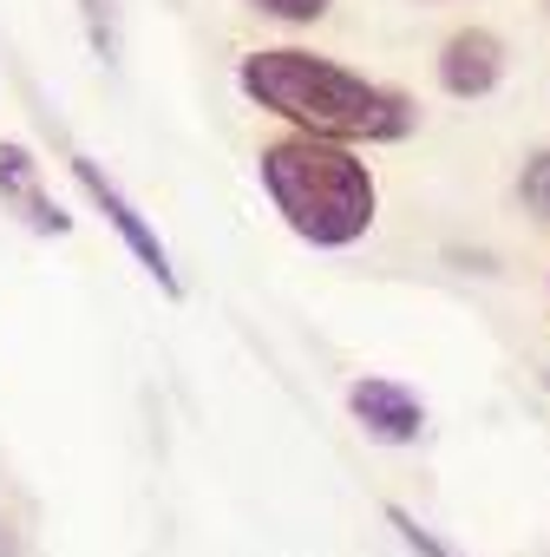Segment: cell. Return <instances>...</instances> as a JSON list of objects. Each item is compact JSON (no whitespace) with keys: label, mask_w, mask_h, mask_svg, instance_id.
Segmentation results:
<instances>
[{"label":"cell","mask_w":550,"mask_h":557,"mask_svg":"<svg viewBox=\"0 0 550 557\" xmlns=\"http://www.w3.org/2000/svg\"><path fill=\"white\" fill-rule=\"evenodd\" d=\"M236 92L283 119L289 132L302 138H322V145H407L420 132V99L387 86V79H367L354 73L348 60L335 53H315V47H255L236 60Z\"/></svg>","instance_id":"cell-1"},{"label":"cell","mask_w":550,"mask_h":557,"mask_svg":"<svg viewBox=\"0 0 550 557\" xmlns=\"http://www.w3.org/2000/svg\"><path fill=\"white\" fill-rule=\"evenodd\" d=\"M255 184L268 210L309 249H354L380 223V184L348 145H322L302 132H275L255 151Z\"/></svg>","instance_id":"cell-2"},{"label":"cell","mask_w":550,"mask_h":557,"mask_svg":"<svg viewBox=\"0 0 550 557\" xmlns=\"http://www.w3.org/2000/svg\"><path fill=\"white\" fill-rule=\"evenodd\" d=\"M66 171H73V184L86 190V203H92V210L112 223V236L125 243V256H132V262L151 275V283H158L171 302H177V296H184V275H177V262H171V249H164L158 223H151V216H145V210H138V203H132V197H125V190H118V184L99 171V158L73 151V158H66Z\"/></svg>","instance_id":"cell-3"},{"label":"cell","mask_w":550,"mask_h":557,"mask_svg":"<svg viewBox=\"0 0 550 557\" xmlns=\"http://www.w3.org/2000/svg\"><path fill=\"white\" fill-rule=\"evenodd\" d=\"M348 413H354V426H361L367 440H380V446H420V440H426V400H420L407 381H393V374H361V381H348Z\"/></svg>","instance_id":"cell-4"},{"label":"cell","mask_w":550,"mask_h":557,"mask_svg":"<svg viewBox=\"0 0 550 557\" xmlns=\"http://www.w3.org/2000/svg\"><path fill=\"white\" fill-rule=\"evenodd\" d=\"M0 210L21 216L34 236H73V216L60 210V197L47 190V164L34 158V145L0 138Z\"/></svg>","instance_id":"cell-5"},{"label":"cell","mask_w":550,"mask_h":557,"mask_svg":"<svg viewBox=\"0 0 550 557\" xmlns=\"http://www.w3.org/2000/svg\"><path fill=\"white\" fill-rule=\"evenodd\" d=\"M504 66H511V53H504V40L491 34V27H459L446 47H439V60H433V79H439V92L446 99H491L498 86H504Z\"/></svg>","instance_id":"cell-6"},{"label":"cell","mask_w":550,"mask_h":557,"mask_svg":"<svg viewBox=\"0 0 550 557\" xmlns=\"http://www.w3.org/2000/svg\"><path fill=\"white\" fill-rule=\"evenodd\" d=\"M517 203H524V216H537V223H550V145H537L524 164H517Z\"/></svg>","instance_id":"cell-7"},{"label":"cell","mask_w":550,"mask_h":557,"mask_svg":"<svg viewBox=\"0 0 550 557\" xmlns=\"http://www.w3.org/2000/svg\"><path fill=\"white\" fill-rule=\"evenodd\" d=\"M73 8H79V27H86L92 53L118 60V14H112V0H73Z\"/></svg>","instance_id":"cell-8"},{"label":"cell","mask_w":550,"mask_h":557,"mask_svg":"<svg viewBox=\"0 0 550 557\" xmlns=\"http://www.w3.org/2000/svg\"><path fill=\"white\" fill-rule=\"evenodd\" d=\"M387 524L400 531V544H407L413 557H459V550H452V544H446V537H439L433 524H420V518H413L407 505H387Z\"/></svg>","instance_id":"cell-9"},{"label":"cell","mask_w":550,"mask_h":557,"mask_svg":"<svg viewBox=\"0 0 550 557\" xmlns=\"http://www.w3.org/2000/svg\"><path fill=\"white\" fill-rule=\"evenodd\" d=\"M249 8L262 21H283V27H315V21H328L335 0H249Z\"/></svg>","instance_id":"cell-10"},{"label":"cell","mask_w":550,"mask_h":557,"mask_svg":"<svg viewBox=\"0 0 550 557\" xmlns=\"http://www.w3.org/2000/svg\"><path fill=\"white\" fill-rule=\"evenodd\" d=\"M21 550V537H14V524H0V557H14Z\"/></svg>","instance_id":"cell-11"},{"label":"cell","mask_w":550,"mask_h":557,"mask_svg":"<svg viewBox=\"0 0 550 557\" xmlns=\"http://www.w3.org/2000/svg\"><path fill=\"white\" fill-rule=\"evenodd\" d=\"M537 8H543V21H550V0H537Z\"/></svg>","instance_id":"cell-12"},{"label":"cell","mask_w":550,"mask_h":557,"mask_svg":"<svg viewBox=\"0 0 550 557\" xmlns=\"http://www.w3.org/2000/svg\"><path fill=\"white\" fill-rule=\"evenodd\" d=\"M543 283H550V275H543Z\"/></svg>","instance_id":"cell-13"}]
</instances>
